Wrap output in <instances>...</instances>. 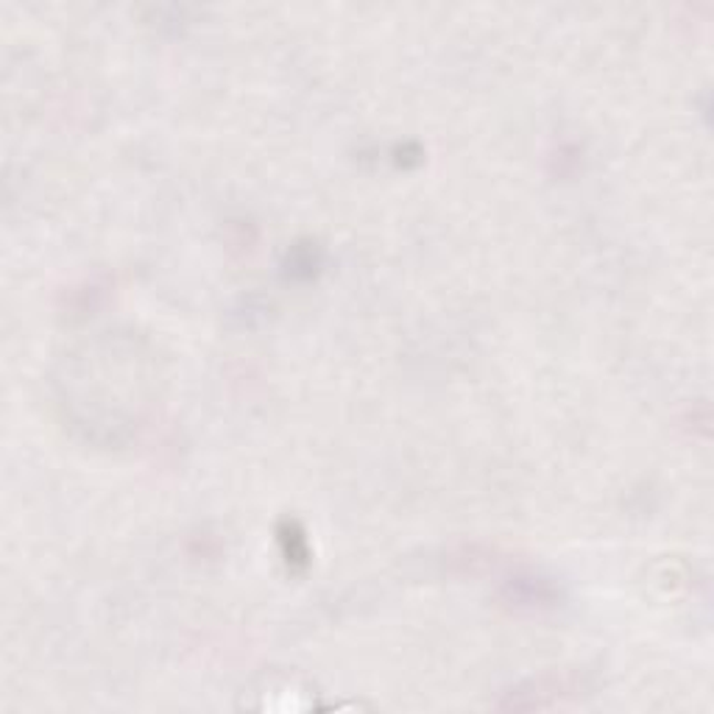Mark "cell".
Here are the masks:
<instances>
[{"mask_svg": "<svg viewBox=\"0 0 714 714\" xmlns=\"http://www.w3.org/2000/svg\"><path fill=\"white\" fill-rule=\"evenodd\" d=\"M578 692V684H573L569 679H539L531 681L525 686L508 692V701L502 703V708H544L558 703L561 697H569Z\"/></svg>", "mask_w": 714, "mask_h": 714, "instance_id": "6da1fadb", "label": "cell"}, {"mask_svg": "<svg viewBox=\"0 0 714 714\" xmlns=\"http://www.w3.org/2000/svg\"><path fill=\"white\" fill-rule=\"evenodd\" d=\"M508 603L516 608H531V611H539V608H550L558 603V589L553 586V580L542 578V575H514L508 580Z\"/></svg>", "mask_w": 714, "mask_h": 714, "instance_id": "7a4b0ae2", "label": "cell"}, {"mask_svg": "<svg viewBox=\"0 0 714 714\" xmlns=\"http://www.w3.org/2000/svg\"><path fill=\"white\" fill-rule=\"evenodd\" d=\"M279 547H283L285 561L290 569H305L310 564V547L308 539L301 533V527L294 520H285L277 531Z\"/></svg>", "mask_w": 714, "mask_h": 714, "instance_id": "3957f363", "label": "cell"}]
</instances>
